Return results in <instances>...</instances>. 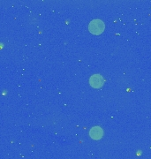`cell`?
<instances>
[{
	"mask_svg": "<svg viewBox=\"0 0 151 159\" xmlns=\"http://www.w3.org/2000/svg\"><path fill=\"white\" fill-rule=\"evenodd\" d=\"M89 29L91 33L95 34H98L102 33L104 29V24L100 20H95L90 22Z\"/></svg>",
	"mask_w": 151,
	"mask_h": 159,
	"instance_id": "1",
	"label": "cell"
},
{
	"mask_svg": "<svg viewBox=\"0 0 151 159\" xmlns=\"http://www.w3.org/2000/svg\"><path fill=\"white\" fill-rule=\"evenodd\" d=\"M90 81V84L91 86L93 87V88H95V89H99L100 87L103 86V77L99 75V74H95V75H93L89 80Z\"/></svg>",
	"mask_w": 151,
	"mask_h": 159,
	"instance_id": "2",
	"label": "cell"
},
{
	"mask_svg": "<svg viewBox=\"0 0 151 159\" xmlns=\"http://www.w3.org/2000/svg\"><path fill=\"white\" fill-rule=\"evenodd\" d=\"M90 136L92 137L93 139L98 140V139H100L101 137L103 136V130L101 129L100 127H98V126L93 127L90 130Z\"/></svg>",
	"mask_w": 151,
	"mask_h": 159,
	"instance_id": "3",
	"label": "cell"
}]
</instances>
